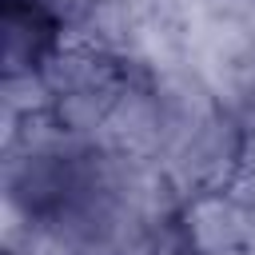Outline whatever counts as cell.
Returning a JSON list of instances; mask_svg holds the SVG:
<instances>
[{"label": "cell", "mask_w": 255, "mask_h": 255, "mask_svg": "<svg viewBox=\"0 0 255 255\" xmlns=\"http://www.w3.org/2000/svg\"><path fill=\"white\" fill-rule=\"evenodd\" d=\"M187 231H191V243L207 255H231L235 243H243L251 235L243 207L235 199H223V195L199 199L187 215Z\"/></svg>", "instance_id": "cell-1"}, {"label": "cell", "mask_w": 255, "mask_h": 255, "mask_svg": "<svg viewBox=\"0 0 255 255\" xmlns=\"http://www.w3.org/2000/svg\"><path fill=\"white\" fill-rule=\"evenodd\" d=\"M251 243H255V231H251Z\"/></svg>", "instance_id": "cell-2"}]
</instances>
